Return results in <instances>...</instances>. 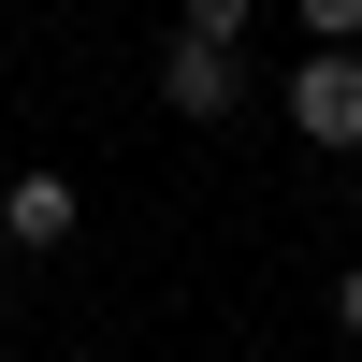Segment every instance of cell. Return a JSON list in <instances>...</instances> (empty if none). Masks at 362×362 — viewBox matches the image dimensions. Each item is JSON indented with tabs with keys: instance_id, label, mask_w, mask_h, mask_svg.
Here are the masks:
<instances>
[{
	"instance_id": "1",
	"label": "cell",
	"mask_w": 362,
	"mask_h": 362,
	"mask_svg": "<svg viewBox=\"0 0 362 362\" xmlns=\"http://www.w3.org/2000/svg\"><path fill=\"white\" fill-rule=\"evenodd\" d=\"M276 102H290V131H305V145H334V160H348V145H362V44H305Z\"/></svg>"
},
{
	"instance_id": "2",
	"label": "cell",
	"mask_w": 362,
	"mask_h": 362,
	"mask_svg": "<svg viewBox=\"0 0 362 362\" xmlns=\"http://www.w3.org/2000/svg\"><path fill=\"white\" fill-rule=\"evenodd\" d=\"M160 102L189 116V131H218V116L247 102V73H232V44H174V58H160Z\"/></svg>"
},
{
	"instance_id": "3",
	"label": "cell",
	"mask_w": 362,
	"mask_h": 362,
	"mask_svg": "<svg viewBox=\"0 0 362 362\" xmlns=\"http://www.w3.org/2000/svg\"><path fill=\"white\" fill-rule=\"evenodd\" d=\"M73 174H15V189H0V232H15V247H73Z\"/></svg>"
},
{
	"instance_id": "4",
	"label": "cell",
	"mask_w": 362,
	"mask_h": 362,
	"mask_svg": "<svg viewBox=\"0 0 362 362\" xmlns=\"http://www.w3.org/2000/svg\"><path fill=\"white\" fill-rule=\"evenodd\" d=\"M261 0H174V44H247Z\"/></svg>"
},
{
	"instance_id": "5",
	"label": "cell",
	"mask_w": 362,
	"mask_h": 362,
	"mask_svg": "<svg viewBox=\"0 0 362 362\" xmlns=\"http://www.w3.org/2000/svg\"><path fill=\"white\" fill-rule=\"evenodd\" d=\"M305 15V44H362V0H290Z\"/></svg>"
},
{
	"instance_id": "6",
	"label": "cell",
	"mask_w": 362,
	"mask_h": 362,
	"mask_svg": "<svg viewBox=\"0 0 362 362\" xmlns=\"http://www.w3.org/2000/svg\"><path fill=\"white\" fill-rule=\"evenodd\" d=\"M334 319H348V334H362V261H348V290H334Z\"/></svg>"
}]
</instances>
